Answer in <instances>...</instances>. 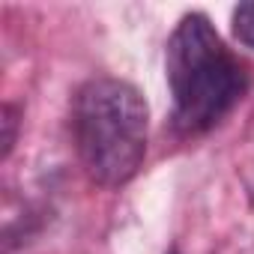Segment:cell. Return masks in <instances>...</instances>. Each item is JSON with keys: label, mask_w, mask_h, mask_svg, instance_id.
Returning <instances> with one entry per match:
<instances>
[{"label": "cell", "mask_w": 254, "mask_h": 254, "mask_svg": "<svg viewBox=\"0 0 254 254\" xmlns=\"http://www.w3.org/2000/svg\"><path fill=\"white\" fill-rule=\"evenodd\" d=\"M147 102L117 78H99L81 87L72 111V129L81 162L99 186L132 180L147 153Z\"/></svg>", "instance_id": "obj_1"}, {"label": "cell", "mask_w": 254, "mask_h": 254, "mask_svg": "<svg viewBox=\"0 0 254 254\" xmlns=\"http://www.w3.org/2000/svg\"><path fill=\"white\" fill-rule=\"evenodd\" d=\"M233 33L242 45L254 48V0L251 3H239L233 9Z\"/></svg>", "instance_id": "obj_3"}, {"label": "cell", "mask_w": 254, "mask_h": 254, "mask_svg": "<svg viewBox=\"0 0 254 254\" xmlns=\"http://www.w3.org/2000/svg\"><path fill=\"white\" fill-rule=\"evenodd\" d=\"M15 126H18V120H15V108L6 105V108H3V159L12 153V144H15Z\"/></svg>", "instance_id": "obj_4"}, {"label": "cell", "mask_w": 254, "mask_h": 254, "mask_svg": "<svg viewBox=\"0 0 254 254\" xmlns=\"http://www.w3.org/2000/svg\"><path fill=\"white\" fill-rule=\"evenodd\" d=\"M168 84L183 132L215 126L242 96L245 72L203 15H186L168 42Z\"/></svg>", "instance_id": "obj_2"}]
</instances>
